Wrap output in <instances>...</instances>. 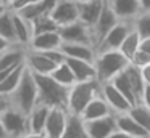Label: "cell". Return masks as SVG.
I'll use <instances>...</instances> for the list:
<instances>
[{
    "label": "cell",
    "mask_w": 150,
    "mask_h": 138,
    "mask_svg": "<svg viewBox=\"0 0 150 138\" xmlns=\"http://www.w3.org/2000/svg\"><path fill=\"white\" fill-rule=\"evenodd\" d=\"M50 76H52L58 83H62L63 87H68V88L73 85V83H76V77H74V74H73L69 64L66 63V60L63 61V63L57 64V67L52 71Z\"/></svg>",
    "instance_id": "24"
},
{
    "label": "cell",
    "mask_w": 150,
    "mask_h": 138,
    "mask_svg": "<svg viewBox=\"0 0 150 138\" xmlns=\"http://www.w3.org/2000/svg\"><path fill=\"white\" fill-rule=\"evenodd\" d=\"M60 138H87L86 133V127H84V120L79 116L71 114L69 116V122L66 130L63 132V135Z\"/></svg>",
    "instance_id": "26"
},
{
    "label": "cell",
    "mask_w": 150,
    "mask_h": 138,
    "mask_svg": "<svg viewBox=\"0 0 150 138\" xmlns=\"http://www.w3.org/2000/svg\"><path fill=\"white\" fill-rule=\"evenodd\" d=\"M74 2H78V3H82V2H87V0H74Z\"/></svg>",
    "instance_id": "46"
},
{
    "label": "cell",
    "mask_w": 150,
    "mask_h": 138,
    "mask_svg": "<svg viewBox=\"0 0 150 138\" xmlns=\"http://www.w3.org/2000/svg\"><path fill=\"white\" fill-rule=\"evenodd\" d=\"M132 26L142 39L150 37V11H140L134 18Z\"/></svg>",
    "instance_id": "32"
},
{
    "label": "cell",
    "mask_w": 150,
    "mask_h": 138,
    "mask_svg": "<svg viewBox=\"0 0 150 138\" xmlns=\"http://www.w3.org/2000/svg\"><path fill=\"white\" fill-rule=\"evenodd\" d=\"M132 29V22L129 21H118L111 27V31L103 37V40L98 43L97 51H105V50H120L123 40L126 39L127 32Z\"/></svg>",
    "instance_id": "7"
},
{
    "label": "cell",
    "mask_w": 150,
    "mask_h": 138,
    "mask_svg": "<svg viewBox=\"0 0 150 138\" xmlns=\"http://www.w3.org/2000/svg\"><path fill=\"white\" fill-rule=\"evenodd\" d=\"M15 11L20 13L23 18H26L28 21H31V22H33L37 16L44 15V11H42V8H40V3L39 2H37V3H28V5L21 6V8L15 10Z\"/></svg>",
    "instance_id": "33"
},
{
    "label": "cell",
    "mask_w": 150,
    "mask_h": 138,
    "mask_svg": "<svg viewBox=\"0 0 150 138\" xmlns=\"http://www.w3.org/2000/svg\"><path fill=\"white\" fill-rule=\"evenodd\" d=\"M97 95H100V82L98 80H84V82L73 83L68 90L66 109L69 111V114L81 116V112L89 104V101L94 99Z\"/></svg>",
    "instance_id": "3"
},
{
    "label": "cell",
    "mask_w": 150,
    "mask_h": 138,
    "mask_svg": "<svg viewBox=\"0 0 150 138\" xmlns=\"http://www.w3.org/2000/svg\"><path fill=\"white\" fill-rule=\"evenodd\" d=\"M149 138H150V135H149Z\"/></svg>",
    "instance_id": "48"
},
{
    "label": "cell",
    "mask_w": 150,
    "mask_h": 138,
    "mask_svg": "<svg viewBox=\"0 0 150 138\" xmlns=\"http://www.w3.org/2000/svg\"><path fill=\"white\" fill-rule=\"evenodd\" d=\"M94 66L95 72H97V80L103 83L113 80L120 72H123L129 66V60L120 50H105L97 51Z\"/></svg>",
    "instance_id": "1"
},
{
    "label": "cell",
    "mask_w": 150,
    "mask_h": 138,
    "mask_svg": "<svg viewBox=\"0 0 150 138\" xmlns=\"http://www.w3.org/2000/svg\"><path fill=\"white\" fill-rule=\"evenodd\" d=\"M118 21H120V19H118V16L115 15V11L110 8V5L107 3V5H105V8H103V11H102V15H100V18H98L97 22L92 26V39H94L95 50H97L98 43L103 40V37L111 31V27H113Z\"/></svg>",
    "instance_id": "12"
},
{
    "label": "cell",
    "mask_w": 150,
    "mask_h": 138,
    "mask_svg": "<svg viewBox=\"0 0 150 138\" xmlns=\"http://www.w3.org/2000/svg\"><path fill=\"white\" fill-rule=\"evenodd\" d=\"M62 51L65 58H76V60H86L94 63L97 50L91 43H81V42H63Z\"/></svg>",
    "instance_id": "15"
},
{
    "label": "cell",
    "mask_w": 150,
    "mask_h": 138,
    "mask_svg": "<svg viewBox=\"0 0 150 138\" xmlns=\"http://www.w3.org/2000/svg\"><path fill=\"white\" fill-rule=\"evenodd\" d=\"M23 71H24V64L15 67L7 77H5L2 82H0V93H5V95H11L15 92V88L18 87L21 80V76H23Z\"/></svg>",
    "instance_id": "28"
},
{
    "label": "cell",
    "mask_w": 150,
    "mask_h": 138,
    "mask_svg": "<svg viewBox=\"0 0 150 138\" xmlns=\"http://www.w3.org/2000/svg\"><path fill=\"white\" fill-rule=\"evenodd\" d=\"M113 114V109L110 108V104L107 103V99L100 95H97L94 99L89 101V104L84 108V111L81 112L79 117L84 122L87 120H94V119H100V117H107V116Z\"/></svg>",
    "instance_id": "18"
},
{
    "label": "cell",
    "mask_w": 150,
    "mask_h": 138,
    "mask_svg": "<svg viewBox=\"0 0 150 138\" xmlns=\"http://www.w3.org/2000/svg\"><path fill=\"white\" fill-rule=\"evenodd\" d=\"M11 2H15V0H11ZM11 2H10V3H11Z\"/></svg>",
    "instance_id": "47"
},
{
    "label": "cell",
    "mask_w": 150,
    "mask_h": 138,
    "mask_svg": "<svg viewBox=\"0 0 150 138\" xmlns=\"http://www.w3.org/2000/svg\"><path fill=\"white\" fill-rule=\"evenodd\" d=\"M23 138H47L44 132H28Z\"/></svg>",
    "instance_id": "41"
},
{
    "label": "cell",
    "mask_w": 150,
    "mask_h": 138,
    "mask_svg": "<svg viewBox=\"0 0 150 138\" xmlns=\"http://www.w3.org/2000/svg\"><path fill=\"white\" fill-rule=\"evenodd\" d=\"M100 93L107 103L110 104V108L113 109V112H127L132 108V103L113 85V82H103L100 83Z\"/></svg>",
    "instance_id": "11"
},
{
    "label": "cell",
    "mask_w": 150,
    "mask_h": 138,
    "mask_svg": "<svg viewBox=\"0 0 150 138\" xmlns=\"http://www.w3.org/2000/svg\"><path fill=\"white\" fill-rule=\"evenodd\" d=\"M0 35L7 39L8 42L15 43V26H13V10L11 8H7L0 15Z\"/></svg>",
    "instance_id": "27"
},
{
    "label": "cell",
    "mask_w": 150,
    "mask_h": 138,
    "mask_svg": "<svg viewBox=\"0 0 150 138\" xmlns=\"http://www.w3.org/2000/svg\"><path fill=\"white\" fill-rule=\"evenodd\" d=\"M108 138H137V137H132V135L126 133V132H121V130H118V128H116V130H115Z\"/></svg>",
    "instance_id": "39"
},
{
    "label": "cell",
    "mask_w": 150,
    "mask_h": 138,
    "mask_svg": "<svg viewBox=\"0 0 150 138\" xmlns=\"http://www.w3.org/2000/svg\"><path fill=\"white\" fill-rule=\"evenodd\" d=\"M87 138H108L116 130V122H115V112L107 117L94 119V120L84 122Z\"/></svg>",
    "instance_id": "13"
},
{
    "label": "cell",
    "mask_w": 150,
    "mask_h": 138,
    "mask_svg": "<svg viewBox=\"0 0 150 138\" xmlns=\"http://www.w3.org/2000/svg\"><path fill=\"white\" fill-rule=\"evenodd\" d=\"M140 72H142V77L145 80V85H150V63L145 64L144 67H140Z\"/></svg>",
    "instance_id": "37"
},
{
    "label": "cell",
    "mask_w": 150,
    "mask_h": 138,
    "mask_svg": "<svg viewBox=\"0 0 150 138\" xmlns=\"http://www.w3.org/2000/svg\"><path fill=\"white\" fill-rule=\"evenodd\" d=\"M140 40H142V37L137 34V31L134 29V26H132V29L127 32L126 39H124L123 43H121L120 51L127 58V60H131V56H132V55L140 48Z\"/></svg>",
    "instance_id": "25"
},
{
    "label": "cell",
    "mask_w": 150,
    "mask_h": 138,
    "mask_svg": "<svg viewBox=\"0 0 150 138\" xmlns=\"http://www.w3.org/2000/svg\"><path fill=\"white\" fill-rule=\"evenodd\" d=\"M107 3L115 11L120 21L132 22L134 18L140 13L139 0H107Z\"/></svg>",
    "instance_id": "17"
},
{
    "label": "cell",
    "mask_w": 150,
    "mask_h": 138,
    "mask_svg": "<svg viewBox=\"0 0 150 138\" xmlns=\"http://www.w3.org/2000/svg\"><path fill=\"white\" fill-rule=\"evenodd\" d=\"M66 63L69 64L73 74L76 77V82H84V80H97V72L92 61L76 60V58H66Z\"/></svg>",
    "instance_id": "21"
},
{
    "label": "cell",
    "mask_w": 150,
    "mask_h": 138,
    "mask_svg": "<svg viewBox=\"0 0 150 138\" xmlns=\"http://www.w3.org/2000/svg\"><path fill=\"white\" fill-rule=\"evenodd\" d=\"M69 111L66 108H50L44 133L47 138H60L69 122Z\"/></svg>",
    "instance_id": "6"
},
{
    "label": "cell",
    "mask_w": 150,
    "mask_h": 138,
    "mask_svg": "<svg viewBox=\"0 0 150 138\" xmlns=\"http://www.w3.org/2000/svg\"><path fill=\"white\" fill-rule=\"evenodd\" d=\"M50 112V106L37 101V104L28 112V122H29V132H44L47 124V117Z\"/></svg>",
    "instance_id": "22"
},
{
    "label": "cell",
    "mask_w": 150,
    "mask_h": 138,
    "mask_svg": "<svg viewBox=\"0 0 150 138\" xmlns=\"http://www.w3.org/2000/svg\"><path fill=\"white\" fill-rule=\"evenodd\" d=\"M115 122H116V128L121 132H126V133L132 135L137 138H149L147 130L127 112H115Z\"/></svg>",
    "instance_id": "19"
},
{
    "label": "cell",
    "mask_w": 150,
    "mask_h": 138,
    "mask_svg": "<svg viewBox=\"0 0 150 138\" xmlns=\"http://www.w3.org/2000/svg\"><path fill=\"white\" fill-rule=\"evenodd\" d=\"M129 114L142 125L144 128L147 130V133L150 135V108L145 106L144 103H136L132 104V108L129 109Z\"/></svg>",
    "instance_id": "29"
},
{
    "label": "cell",
    "mask_w": 150,
    "mask_h": 138,
    "mask_svg": "<svg viewBox=\"0 0 150 138\" xmlns=\"http://www.w3.org/2000/svg\"><path fill=\"white\" fill-rule=\"evenodd\" d=\"M7 8H10V6H7V5H4V3H0V15H2V13L5 11V10Z\"/></svg>",
    "instance_id": "44"
},
{
    "label": "cell",
    "mask_w": 150,
    "mask_h": 138,
    "mask_svg": "<svg viewBox=\"0 0 150 138\" xmlns=\"http://www.w3.org/2000/svg\"><path fill=\"white\" fill-rule=\"evenodd\" d=\"M124 72H126V76H127V79H129L131 85L134 87L136 93L139 95V98H140V95H142L144 88H145V80H144V77H142L140 67H136V66H132V64L129 63V66L124 69Z\"/></svg>",
    "instance_id": "31"
},
{
    "label": "cell",
    "mask_w": 150,
    "mask_h": 138,
    "mask_svg": "<svg viewBox=\"0 0 150 138\" xmlns=\"http://www.w3.org/2000/svg\"><path fill=\"white\" fill-rule=\"evenodd\" d=\"M39 88V101L50 108H66L68 103V87L58 83L52 76H39L34 74Z\"/></svg>",
    "instance_id": "4"
},
{
    "label": "cell",
    "mask_w": 150,
    "mask_h": 138,
    "mask_svg": "<svg viewBox=\"0 0 150 138\" xmlns=\"http://www.w3.org/2000/svg\"><path fill=\"white\" fill-rule=\"evenodd\" d=\"M13 26H15V43L20 45V47L28 48L31 39L34 35L33 22L28 21L26 18H23L20 13H16L13 10Z\"/></svg>",
    "instance_id": "20"
},
{
    "label": "cell",
    "mask_w": 150,
    "mask_h": 138,
    "mask_svg": "<svg viewBox=\"0 0 150 138\" xmlns=\"http://www.w3.org/2000/svg\"><path fill=\"white\" fill-rule=\"evenodd\" d=\"M0 138H10V137H8V133H7V130H5V127H4L2 119H0Z\"/></svg>",
    "instance_id": "43"
},
{
    "label": "cell",
    "mask_w": 150,
    "mask_h": 138,
    "mask_svg": "<svg viewBox=\"0 0 150 138\" xmlns=\"http://www.w3.org/2000/svg\"><path fill=\"white\" fill-rule=\"evenodd\" d=\"M140 11H150V0H139Z\"/></svg>",
    "instance_id": "42"
},
{
    "label": "cell",
    "mask_w": 150,
    "mask_h": 138,
    "mask_svg": "<svg viewBox=\"0 0 150 138\" xmlns=\"http://www.w3.org/2000/svg\"><path fill=\"white\" fill-rule=\"evenodd\" d=\"M10 98H11V106L26 112V114L39 101V88H37L36 77L26 67V64H24V71H23L20 83L15 88V92L10 95Z\"/></svg>",
    "instance_id": "2"
},
{
    "label": "cell",
    "mask_w": 150,
    "mask_h": 138,
    "mask_svg": "<svg viewBox=\"0 0 150 138\" xmlns=\"http://www.w3.org/2000/svg\"><path fill=\"white\" fill-rule=\"evenodd\" d=\"M58 31H60V35H62L63 42H81V43L94 45L92 29L81 21H74L71 24L62 26Z\"/></svg>",
    "instance_id": "10"
},
{
    "label": "cell",
    "mask_w": 150,
    "mask_h": 138,
    "mask_svg": "<svg viewBox=\"0 0 150 138\" xmlns=\"http://www.w3.org/2000/svg\"><path fill=\"white\" fill-rule=\"evenodd\" d=\"M110 82H113V85L116 87V88L120 90V92L123 93V95L126 96V98L129 99L132 104H136V103L140 101L139 95L136 93L134 87L131 85V82H129V79H127V76H126V72H124V71H123V72H120L113 80H110Z\"/></svg>",
    "instance_id": "23"
},
{
    "label": "cell",
    "mask_w": 150,
    "mask_h": 138,
    "mask_svg": "<svg viewBox=\"0 0 150 138\" xmlns=\"http://www.w3.org/2000/svg\"><path fill=\"white\" fill-rule=\"evenodd\" d=\"M15 43H11V42H8L7 39H4L2 35H0V53H4V51H7L8 48H11Z\"/></svg>",
    "instance_id": "38"
},
{
    "label": "cell",
    "mask_w": 150,
    "mask_h": 138,
    "mask_svg": "<svg viewBox=\"0 0 150 138\" xmlns=\"http://www.w3.org/2000/svg\"><path fill=\"white\" fill-rule=\"evenodd\" d=\"M105 5H107V0H87L79 3V21L92 29V26L100 18Z\"/></svg>",
    "instance_id": "16"
},
{
    "label": "cell",
    "mask_w": 150,
    "mask_h": 138,
    "mask_svg": "<svg viewBox=\"0 0 150 138\" xmlns=\"http://www.w3.org/2000/svg\"><path fill=\"white\" fill-rule=\"evenodd\" d=\"M50 16L60 27L79 21V3L74 0H58L55 8L50 11Z\"/></svg>",
    "instance_id": "9"
},
{
    "label": "cell",
    "mask_w": 150,
    "mask_h": 138,
    "mask_svg": "<svg viewBox=\"0 0 150 138\" xmlns=\"http://www.w3.org/2000/svg\"><path fill=\"white\" fill-rule=\"evenodd\" d=\"M11 106V98L10 95H5V93H0V114L5 112L8 108Z\"/></svg>",
    "instance_id": "35"
},
{
    "label": "cell",
    "mask_w": 150,
    "mask_h": 138,
    "mask_svg": "<svg viewBox=\"0 0 150 138\" xmlns=\"http://www.w3.org/2000/svg\"><path fill=\"white\" fill-rule=\"evenodd\" d=\"M140 50H144L145 53L150 55V37H145L140 40Z\"/></svg>",
    "instance_id": "40"
},
{
    "label": "cell",
    "mask_w": 150,
    "mask_h": 138,
    "mask_svg": "<svg viewBox=\"0 0 150 138\" xmlns=\"http://www.w3.org/2000/svg\"><path fill=\"white\" fill-rule=\"evenodd\" d=\"M62 43H63V39L60 35V31H50V32L34 34L28 48L36 51H50V50L62 48Z\"/></svg>",
    "instance_id": "14"
},
{
    "label": "cell",
    "mask_w": 150,
    "mask_h": 138,
    "mask_svg": "<svg viewBox=\"0 0 150 138\" xmlns=\"http://www.w3.org/2000/svg\"><path fill=\"white\" fill-rule=\"evenodd\" d=\"M0 119L4 122V127L10 138H23L29 132L28 114L16 108H13V106H10L5 112H2Z\"/></svg>",
    "instance_id": "5"
},
{
    "label": "cell",
    "mask_w": 150,
    "mask_h": 138,
    "mask_svg": "<svg viewBox=\"0 0 150 138\" xmlns=\"http://www.w3.org/2000/svg\"><path fill=\"white\" fill-rule=\"evenodd\" d=\"M10 2L11 0H0V3H4V5H7V6H10Z\"/></svg>",
    "instance_id": "45"
},
{
    "label": "cell",
    "mask_w": 150,
    "mask_h": 138,
    "mask_svg": "<svg viewBox=\"0 0 150 138\" xmlns=\"http://www.w3.org/2000/svg\"><path fill=\"white\" fill-rule=\"evenodd\" d=\"M140 103H144L145 106L150 108V85H145L142 95H140Z\"/></svg>",
    "instance_id": "36"
},
{
    "label": "cell",
    "mask_w": 150,
    "mask_h": 138,
    "mask_svg": "<svg viewBox=\"0 0 150 138\" xmlns=\"http://www.w3.org/2000/svg\"><path fill=\"white\" fill-rule=\"evenodd\" d=\"M60 26L53 21V18L47 13L37 16L33 21V31L34 34H40V32H50V31H58Z\"/></svg>",
    "instance_id": "30"
},
{
    "label": "cell",
    "mask_w": 150,
    "mask_h": 138,
    "mask_svg": "<svg viewBox=\"0 0 150 138\" xmlns=\"http://www.w3.org/2000/svg\"><path fill=\"white\" fill-rule=\"evenodd\" d=\"M24 64H26V67L33 74H39V76H49V74H52V71L57 67V63L53 60H50V58L47 56V53L29 50V48H28V51H26Z\"/></svg>",
    "instance_id": "8"
},
{
    "label": "cell",
    "mask_w": 150,
    "mask_h": 138,
    "mask_svg": "<svg viewBox=\"0 0 150 138\" xmlns=\"http://www.w3.org/2000/svg\"><path fill=\"white\" fill-rule=\"evenodd\" d=\"M129 63L132 64V66H136V67H144L145 64L150 63V55L145 53L144 50H140V48H139V50H137L136 53L131 56Z\"/></svg>",
    "instance_id": "34"
}]
</instances>
